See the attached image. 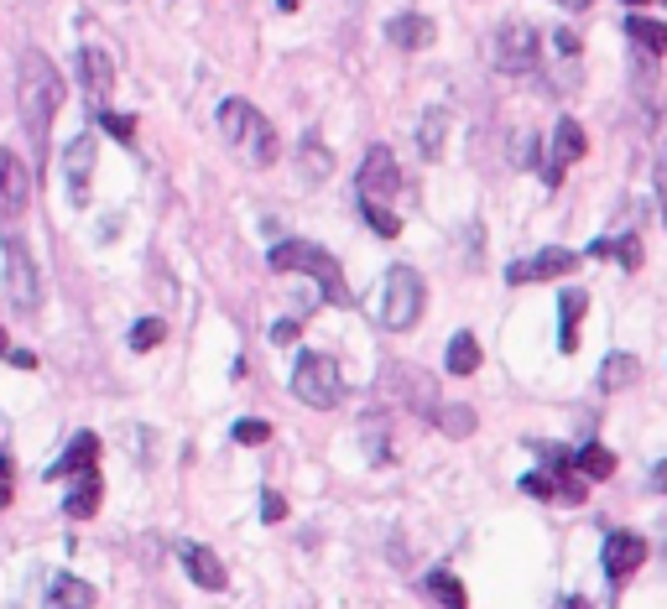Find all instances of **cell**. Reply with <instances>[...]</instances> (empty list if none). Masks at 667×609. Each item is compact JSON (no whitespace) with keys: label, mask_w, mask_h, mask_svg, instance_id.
Returning a JSON list of instances; mask_svg holds the SVG:
<instances>
[{"label":"cell","mask_w":667,"mask_h":609,"mask_svg":"<svg viewBox=\"0 0 667 609\" xmlns=\"http://www.w3.org/2000/svg\"><path fill=\"white\" fill-rule=\"evenodd\" d=\"M16 94H22V120H26V141H32V157L43 162L52 141V120L63 110V78L52 69L37 47L22 52V69H16Z\"/></svg>","instance_id":"1"},{"label":"cell","mask_w":667,"mask_h":609,"mask_svg":"<svg viewBox=\"0 0 667 609\" xmlns=\"http://www.w3.org/2000/svg\"><path fill=\"white\" fill-rule=\"evenodd\" d=\"M360 214H365V224L386 240H397L402 234V214L391 209V198H397V187H402V167L391 157V146H371L365 151V162H360Z\"/></svg>","instance_id":"2"},{"label":"cell","mask_w":667,"mask_h":609,"mask_svg":"<svg viewBox=\"0 0 667 609\" xmlns=\"http://www.w3.org/2000/svg\"><path fill=\"white\" fill-rule=\"evenodd\" d=\"M219 136L230 141V151H235L245 167H271L277 151H282L271 120H266L251 99H225V105H219Z\"/></svg>","instance_id":"3"},{"label":"cell","mask_w":667,"mask_h":609,"mask_svg":"<svg viewBox=\"0 0 667 609\" xmlns=\"http://www.w3.org/2000/svg\"><path fill=\"white\" fill-rule=\"evenodd\" d=\"M266 266H271V271H303V277H313L318 287H324V297H329L333 307L355 303V292L344 287V266H339L324 245H313V240H282V245H271Z\"/></svg>","instance_id":"4"},{"label":"cell","mask_w":667,"mask_h":609,"mask_svg":"<svg viewBox=\"0 0 667 609\" xmlns=\"http://www.w3.org/2000/svg\"><path fill=\"white\" fill-rule=\"evenodd\" d=\"M292 397L313 406V412H333L339 401H344V375L333 365V354H298V365H292Z\"/></svg>","instance_id":"5"},{"label":"cell","mask_w":667,"mask_h":609,"mask_svg":"<svg viewBox=\"0 0 667 609\" xmlns=\"http://www.w3.org/2000/svg\"><path fill=\"white\" fill-rule=\"evenodd\" d=\"M423 307H428V281L417 277L412 266H391L386 271V297H381V324L391 333H402L423 318Z\"/></svg>","instance_id":"6"},{"label":"cell","mask_w":667,"mask_h":609,"mask_svg":"<svg viewBox=\"0 0 667 609\" xmlns=\"http://www.w3.org/2000/svg\"><path fill=\"white\" fill-rule=\"evenodd\" d=\"M490 58H496L500 73H537L543 63V32L526 22H506L496 26V37H490Z\"/></svg>","instance_id":"7"},{"label":"cell","mask_w":667,"mask_h":609,"mask_svg":"<svg viewBox=\"0 0 667 609\" xmlns=\"http://www.w3.org/2000/svg\"><path fill=\"white\" fill-rule=\"evenodd\" d=\"M5 292H11V303L32 313V307L43 303V287H37V260L26 251L22 234H5Z\"/></svg>","instance_id":"8"},{"label":"cell","mask_w":667,"mask_h":609,"mask_svg":"<svg viewBox=\"0 0 667 609\" xmlns=\"http://www.w3.org/2000/svg\"><path fill=\"white\" fill-rule=\"evenodd\" d=\"M386 391L402 401L407 412H417V417H433V412H438V386H433V375L412 370V365H391V370H386Z\"/></svg>","instance_id":"9"},{"label":"cell","mask_w":667,"mask_h":609,"mask_svg":"<svg viewBox=\"0 0 667 609\" xmlns=\"http://www.w3.org/2000/svg\"><path fill=\"white\" fill-rule=\"evenodd\" d=\"M569 271H579V251L548 245V251H537V256L511 260V266H506V281H511V287H526V281H558V277H569Z\"/></svg>","instance_id":"10"},{"label":"cell","mask_w":667,"mask_h":609,"mask_svg":"<svg viewBox=\"0 0 667 609\" xmlns=\"http://www.w3.org/2000/svg\"><path fill=\"white\" fill-rule=\"evenodd\" d=\"M32 204V167L0 146V219H16Z\"/></svg>","instance_id":"11"},{"label":"cell","mask_w":667,"mask_h":609,"mask_svg":"<svg viewBox=\"0 0 667 609\" xmlns=\"http://www.w3.org/2000/svg\"><path fill=\"white\" fill-rule=\"evenodd\" d=\"M642 562H646V537H636V532H610L605 537V578H610V588L626 584Z\"/></svg>","instance_id":"12"},{"label":"cell","mask_w":667,"mask_h":609,"mask_svg":"<svg viewBox=\"0 0 667 609\" xmlns=\"http://www.w3.org/2000/svg\"><path fill=\"white\" fill-rule=\"evenodd\" d=\"M89 178H95V136H73L63 146V183H69V198L78 209L89 204Z\"/></svg>","instance_id":"13"},{"label":"cell","mask_w":667,"mask_h":609,"mask_svg":"<svg viewBox=\"0 0 667 609\" xmlns=\"http://www.w3.org/2000/svg\"><path fill=\"white\" fill-rule=\"evenodd\" d=\"M78 84H84V94H89V105L105 110V99H110V89H116V63H110L99 47H84V52H78Z\"/></svg>","instance_id":"14"},{"label":"cell","mask_w":667,"mask_h":609,"mask_svg":"<svg viewBox=\"0 0 667 609\" xmlns=\"http://www.w3.org/2000/svg\"><path fill=\"white\" fill-rule=\"evenodd\" d=\"M584 151H590V136H584V125H579V120H558V131H553V172H548V187H558L563 167L584 162Z\"/></svg>","instance_id":"15"},{"label":"cell","mask_w":667,"mask_h":609,"mask_svg":"<svg viewBox=\"0 0 667 609\" xmlns=\"http://www.w3.org/2000/svg\"><path fill=\"white\" fill-rule=\"evenodd\" d=\"M99 464V438L95 433H78L69 448H63V459L48 468V479H78V474H89Z\"/></svg>","instance_id":"16"},{"label":"cell","mask_w":667,"mask_h":609,"mask_svg":"<svg viewBox=\"0 0 667 609\" xmlns=\"http://www.w3.org/2000/svg\"><path fill=\"white\" fill-rule=\"evenodd\" d=\"M183 568H189V578L198 588H209V594H219V588L230 584V573H225V562L209 552V547H198V541H189L183 547Z\"/></svg>","instance_id":"17"},{"label":"cell","mask_w":667,"mask_h":609,"mask_svg":"<svg viewBox=\"0 0 667 609\" xmlns=\"http://www.w3.org/2000/svg\"><path fill=\"white\" fill-rule=\"evenodd\" d=\"M99 500H105V479H99V468H89V474H78V479H73V490L63 495V515L89 521V515L99 511Z\"/></svg>","instance_id":"18"},{"label":"cell","mask_w":667,"mask_h":609,"mask_svg":"<svg viewBox=\"0 0 667 609\" xmlns=\"http://www.w3.org/2000/svg\"><path fill=\"white\" fill-rule=\"evenodd\" d=\"M95 584H84V578H73V573H58L48 584V605L43 609H95Z\"/></svg>","instance_id":"19"},{"label":"cell","mask_w":667,"mask_h":609,"mask_svg":"<svg viewBox=\"0 0 667 609\" xmlns=\"http://www.w3.org/2000/svg\"><path fill=\"white\" fill-rule=\"evenodd\" d=\"M584 307H590V292H584V287H569V292H563V318H558V350L563 354L579 350V318H584Z\"/></svg>","instance_id":"20"},{"label":"cell","mask_w":667,"mask_h":609,"mask_svg":"<svg viewBox=\"0 0 667 609\" xmlns=\"http://www.w3.org/2000/svg\"><path fill=\"white\" fill-rule=\"evenodd\" d=\"M569 464H573L579 479H610V474H616V453H610L605 443H584V448H573L569 453Z\"/></svg>","instance_id":"21"},{"label":"cell","mask_w":667,"mask_h":609,"mask_svg":"<svg viewBox=\"0 0 667 609\" xmlns=\"http://www.w3.org/2000/svg\"><path fill=\"white\" fill-rule=\"evenodd\" d=\"M444 136H449V110L433 105L428 115L417 120V151H423L428 162H438V157H444Z\"/></svg>","instance_id":"22"},{"label":"cell","mask_w":667,"mask_h":609,"mask_svg":"<svg viewBox=\"0 0 667 609\" xmlns=\"http://www.w3.org/2000/svg\"><path fill=\"white\" fill-rule=\"evenodd\" d=\"M386 37H391L397 47H407V52H423V47H433V22L407 11V16H397V22L386 26Z\"/></svg>","instance_id":"23"},{"label":"cell","mask_w":667,"mask_h":609,"mask_svg":"<svg viewBox=\"0 0 667 609\" xmlns=\"http://www.w3.org/2000/svg\"><path fill=\"white\" fill-rule=\"evenodd\" d=\"M626 37L642 47L646 58H663V52H667V22H652V16H626Z\"/></svg>","instance_id":"24"},{"label":"cell","mask_w":667,"mask_h":609,"mask_svg":"<svg viewBox=\"0 0 667 609\" xmlns=\"http://www.w3.org/2000/svg\"><path fill=\"white\" fill-rule=\"evenodd\" d=\"M423 588H428V594H433V599H438L444 609H470V594H464V584L453 578L449 568H433L428 578H423Z\"/></svg>","instance_id":"25"},{"label":"cell","mask_w":667,"mask_h":609,"mask_svg":"<svg viewBox=\"0 0 667 609\" xmlns=\"http://www.w3.org/2000/svg\"><path fill=\"white\" fill-rule=\"evenodd\" d=\"M590 256H610V260H620L626 271H636V266H642V240H636V234H610V240H595V245H590Z\"/></svg>","instance_id":"26"},{"label":"cell","mask_w":667,"mask_h":609,"mask_svg":"<svg viewBox=\"0 0 667 609\" xmlns=\"http://www.w3.org/2000/svg\"><path fill=\"white\" fill-rule=\"evenodd\" d=\"M480 370V344H475V333H453L449 339V375H475Z\"/></svg>","instance_id":"27"},{"label":"cell","mask_w":667,"mask_h":609,"mask_svg":"<svg viewBox=\"0 0 667 609\" xmlns=\"http://www.w3.org/2000/svg\"><path fill=\"white\" fill-rule=\"evenodd\" d=\"M636 380V354H610L605 365H599V391H620V386H631Z\"/></svg>","instance_id":"28"},{"label":"cell","mask_w":667,"mask_h":609,"mask_svg":"<svg viewBox=\"0 0 667 609\" xmlns=\"http://www.w3.org/2000/svg\"><path fill=\"white\" fill-rule=\"evenodd\" d=\"M433 422H438V427H444L449 438H470V433L480 427L475 406H438V412H433Z\"/></svg>","instance_id":"29"},{"label":"cell","mask_w":667,"mask_h":609,"mask_svg":"<svg viewBox=\"0 0 667 609\" xmlns=\"http://www.w3.org/2000/svg\"><path fill=\"white\" fill-rule=\"evenodd\" d=\"M303 178H308V183L329 178V151H324L318 136H303Z\"/></svg>","instance_id":"30"},{"label":"cell","mask_w":667,"mask_h":609,"mask_svg":"<svg viewBox=\"0 0 667 609\" xmlns=\"http://www.w3.org/2000/svg\"><path fill=\"white\" fill-rule=\"evenodd\" d=\"M162 339H167V324H162V318H142V324L131 328V350H136V354L157 350Z\"/></svg>","instance_id":"31"},{"label":"cell","mask_w":667,"mask_h":609,"mask_svg":"<svg viewBox=\"0 0 667 609\" xmlns=\"http://www.w3.org/2000/svg\"><path fill=\"white\" fill-rule=\"evenodd\" d=\"M95 125H99V131H110L116 141H125V146L136 141V120H131V115H116V110H95Z\"/></svg>","instance_id":"32"},{"label":"cell","mask_w":667,"mask_h":609,"mask_svg":"<svg viewBox=\"0 0 667 609\" xmlns=\"http://www.w3.org/2000/svg\"><path fill=\"white\" fill-rule=\"evenodd\" d=\"M266 438H271V422H262V417H240L235 422V443L256 448V443H266Z\"/></svg>","instance_id":"33"},{"label":"cell","mask_w":667,"mask_h":609,"mask_svg":"<svg viewBox=\"0 0 667 609\" xmlns=\"http://www.w3.org/2000/svg\"><path fill=\"white\" fill-rule=\"evenodd\" d=\"M11 495H16V464H11V459L0 453V511L11 506Z\"/></svg>","instance_id":"34"},{"label":"cell","mask_w":667,"mask_h":609,"mask_svg":"<svg viewBox=\"0 0 667 609\" xmlns=\"http://www.w3.org/2000/svg\"><path fill=\"white\" fill-rule=\"evenodd\" d=\"M522 490L532 495V500H553V495H558V490H553V474H526Z\"/></svg>","instance_id":"35"},{"label":"cell","mask_w":667,"mask_h":609,"mask_svg":"<svg viewBox=\"0 0 667 609\" xmlns=\"http://www.w3.org/2000/svg\"><path fill=\"white\" fill-rule=\"evenodd\" d=\"M282 515H287V500H282L277 490H266V495H262V521H271V526H277Z\"/></svg>","instance_id":"36"},{"label":"cell","mask_w":667,"mask_h":609,"mask_svg":"<svg viewBox=\"0 0 667 609\" xmlns=\"http://www.w3.org/2000/svg\"><path fill=\"white\" fill-rule=\"evenodd\" d=\"M298 333H303V328H298V318H282V324L271 328V344H292Z\"/></svg>","instance_id":"37"},{"label":"cell","mask_w":667,"mask_h":609,"mask_svg":"<svg viewBox=\"0 0 667 609\" xmlns=\"http://www.w3.org/2000/svg\"><path fill=\"white\" fill-rule=\"evenodd\" d=\"M553 42H558V52H579V32H569V26H558V32H553Z\"/></svg>","instance_id":"38"},{"label":"cell","mask_w":667,"mask_h":609,"mask_svg":"<svg viewBox=\"0 0 667 609\" xmlns=\"http://www.w3.org/2000/svg\"><path fill=\"white\" fill-rule=\"evenodd\" d=\"M657 198H663V219H667V146H663V157H657Z\"/></svg>","instance_id":"39"},{"label":"cell","mask_w":667,"mask_h":609,"mask_svg":"<svg viewBox=\"0 0 667 609\" xmlns=\"http://www.w3.org/2000/svg\"><path fill=\"white\" fill-rule=\"evenodd\" d=\"M5 360H11L16 370H37V354H32V350H11Z\"/></svg>","instance_id":"40"},{"label":"cell","mask_w":667,"mask_h":609,"mask_svg":"<svg viewBox=\"0 0 667 609\" xmlns=\"http://www.w3.org/2000/svg\"><path fill=\"white\" fill-rule=\"evenodd\" d=\"M652 490H657V495H667V459H663V464H657V468H652Z\"/></svg>","instance_id":"41"},{"label":"cell","mask_w":667,"mask_h":609,"mask_svg":"<svg viewBox=\"0 0 667 609\" xmlns=\"http://www.w3.org/2000/svg\"><path fill=\"white\" fill-rule=\"evenodd\" d=\"M563 11H584V5H595V0H558Z\"/></svg>","instance_id":"42"},{"label":"cell","mask_w":667,"mask_h":609,"mask_svg":"<svg viewBox=\"0 0 667 609\" xmlns=\"http://www.w3.org/2000/svg\"><path fill=\"white\" fill-rule=\"evenodd\" d=\"M0 354H11V344H5V328H0Z\"/></svg>","instance_id":"43"},{"label":"cell","mask_w":667,"mask_h":609,"mask_svg":"<svg viewBox=\"0 0 667 609\" xmlns=\"http://www.w3.org/2000/svg\"><path fill=\"white\" fill-rule=\"evenodd\" d=\"M620 5H646V0H620Z\"/></svg>","instance_id":"44"}]
</instances>
